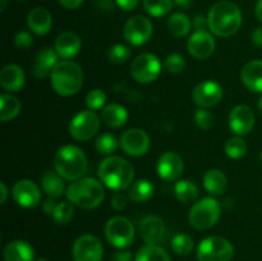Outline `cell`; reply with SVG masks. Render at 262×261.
<instances>
[{
	"mask_svg": "<svg viewBox=\"0 0 262 261\" xmlns=\"http://www.w3.org/2000/svg\"><path fill=\"white\" fill-rule=\"evenodd\" d=\"M209 28L219 37H230L238 32L242 25V12L232 2H219L210 9Z\"/></svg>",
	"mask_w": 262,
	"mask_h": 261,
	"instance_id": "obj_1",
	"label": "cell"
},
{
	"mask_svg": "<svg viewBox=\"0 0 262 261\" xmlns=\"http://www.w3.org/2000/svg\"><path fill=\"white\" fill-rule=\"evenodd\" d=\"M99 178L102 184L113 191H123L132 186L135 168L120 156H107L99 165Z\"/></svg>",
	"mask_w": 262,
	"mask_h": 261,
	"instance_id": "obj_2",
	"label": "cell"
},
{
	"mask_svg": "<svg viewBox=\"0 0 262 261\" xmlns=\"http://www.w3.org/2000/svg\"><path fill=\"white\" fill-rule=\"evenodd\" d=\"M55 170L67 181H78L89 168L87 156L83 151L74 145H64L54 156Z\"/></svg>",
	"mask_w": 262,
	"mask_h": 261,
	"instance_id": "obj_3",
	"label": "cell"
},
{
	"mask_svg": "<svg viewBox=\"0 0 262 261\" xmlns=\"http://www.w3.org/2000/svg\"><path fill=\"white\" fill-rule=\"evenodd\" d=\"M66 196L76 206L83 210H91L104 201L105 189L96 179L81 178L67 187Z\"/></svg>",
	"mask_w": 262,
	"mask_h": 261,
	"instance_id": "obj_4",
	"label": "cell"
},
{
	"mask_svg": "<svg viewBox=\"0 0 262 261\" xmlns=\"http://www.w3.org/2000/svg\"><path fill=\"white\" fill-rule=\"evenodd\" d=\"M51 87L60 96L76 95L83 84V72L72 60H61L56 64L50 76Z\"/></svg>",
	"mask_w": 262,
	"mask_h": 261,
	"instance_id": "obj_5",
	"label": "cell"
},
{
	"mask_svg": "<svg viewBox=\"0 0 262 261\" xmlns=\"http://www.w3.org/2000/svg\"><path fill=\"white\" fill-rule=\"evenodd\" d=\"M222 206L212 197H205L194 202L189 211L188 220L192 228L197 230H207L214 227L220 219Z\"/></svg>",
	"mask_w": 262,
	"mask_h": 261,
	"instance_id": "obj_6",
	"label": "cell"
},
{
	"mask_svg": "<svg viewBox=\"0 0 262 261\" xmlns=\"http://www.w3.org/2000/svg\"><path fill=\"white\" fill-rule=\"evenodd\" d=\"M234 248L232 243L223 237H207L197 247L199 261H232Z\"/></svg>",
	"mask_w": 262,
	"mask_h": 261,
	"instance_id": "obj_7",
	"label": "cell"
},
{
	"mask_svg": "<svg viewBox=\"0 0 262 261\" xmlns=\"http://www.w3.org/2000/svg\"><path fill=\"white\" fill-rule=\"evenodd\" d=\"M105 237L107 242L117 248H125L135 240V227L125 216H114L105 224Z\"/></svg>",
	"mask_w": 262,
	"mask_h": 261,
	"instance_id": "obj_8",
	"label": "cell"
},
{
	"mask_svg": "<svg viewBox=\"0 0 262 261\" xmlns=\"http://www.w3.org/2000/svg\"><path fill=\"white\" fill-rule=\"evenodd\" d=\"M100 123V118L94 110H83L71 120L69 133L77 141H89L99 132Z\"/></svg>",
	"mask_w": 262,
	"mask_h": 261,
	"instance_id": "obj_9",
	"label": "cell"
},
{
	"mask_svg": "<svg viewBox=\"0 0 262 261\" xmlns=\"http://www.w3.org/2000/svg\"><path fill=\"white\" fill-rule=\"evenodd\" d=\"M160 59L150 53L138 55L130 66V74L138 83H151L160 76Z\"/></svg>",
	"mask_w": 262,
	"mask_h": 261,
	"instance_id": "obj_10",
	"label": "cell"
},
{
	"mask_svg": "<svg viewBox=\"0 0 262 261\" xmlns=\"http://www.w3.org/2000/svg\"><path fill=\"white\" fill-rule=\"evenodd\" d=\"M152 25L150 19L143 15H135L125 22L123 36L132 46H141L147 42L152 36Z\"/></svg>",
	"mask_w": 262,
	"mask_h": 261,
	"instance_id": "obj_11",
	"label": "cell"
},
{
	"mask_svg": "<svg viewBox=\"0 0 262 261\" xmlns=\"http://www.w3.org/2000/svg\"><path fill=\"white\" fill-rule=\"evenodd\" d=\"M72 255L74 261H101L104 248L99 238L92 234H83L74 242Z\"/></svg>",
	"mask_w": 262,
	"mask_h": 261,
	"instance_id": "obj_12",
	"label": "cell"
},
{
	"mask_svg": "<svg viewBox=\"0 0 262 261\" xmlns=\"http://www.w3.org/2000/svg\"><path fill=\"white\" fill-rule=\"evenodd\" d=\"M120 147L129 156H142L150 150L151 141L147 133L140 128H130L120 136Z\"/></svg>",
	"mask_w": 262,
	"mask_h": 261,
	"instance_id": "obj_13",
	"label": "cell"
},
{
	"mask_svg": "<svg viewBox=\"0 0 262 261\" xmlns=\"http://www.w3.org/2000/svg\"><path fill=\"white\" fill-rule=\"evenodd\" d=\"M223 89L217 82L207 79L197 84L192 91V100L200 107H212L223 99Z\"/></svg>",
	"mask_w": 262,
	"mask_h": 261,
	"instance_id": "obj_14",
	"label": "cell"
},
{
	"mask_svg": "<svg viewBox=\"0 0 262 261\" xmlns=\"http://www.w3.org/2000/svg\"><path fill=\"white\" fill-rule=\"evenodd\" d=\"M187 48L194 59L205 60L214 54L216 42L209 31H194L188 38Z\"/></svg>",
	"mask_w": 262,
	"mask_h": 261,
	"instance_id": "obj_15",
	"label": "cell"
},
{
	"mask_svg": "<svg viewBox=\"0 0 262 261\" xmlns=\"http://www.w3.org/2000/svg\"><path fill=\"white\" fill-rule=\"evenodd\" d=\"M13 199L19 206L31 209L36 207L41 201V191L35 182L30 179H20L13 187Z\"/></svg>",
	"mask_w": 262,
	"mask_h": 261,
	"instance_id": "obj_16",
	"label": "cell"
},
{
	"mask_svg": "<svg viewBox=\"0 0 262 261\" xmlns=\"http://www.w3.org/2000/svg\"><path fill=\"white\" fill-rule=\"evenodd\" d=\"M184 170V161L179 154L168 151L158 161V173L166 182H178Z\"/></svg>",
	"mask_w": 262,
	"mask_h": 261,
	"instance_id": "obj_17",
	"label": "cell"
},
{
	"mask_svg": "<svg viewBox=\"0 0 262 261\" xmlns=\"http://www.w3.org/2000/svg\"><path fill=\"white\" fill-rule=\"evenodd\" d=\"M255 113L247 105H237L229 115V127L234 135L247 136L255 125Z\"/></svg>",
	"mask_w": 262,
	"mask_h": 261,
	"instance_id": "obj_18",
	"label": "cell"
},
{
	"mask_svg": "<svg viewBox=\"0 0 262 261\" xmlns=\"http://www.w3.org/2000/svg\"><path fill=\"white\" fill-rule=\"evenodd\" d=\"M58 53L55 49L43 48L36 54L35 60H33L32 67V74L38 79L46 78V77L51 76L54 68L56 67L58 61Z\"/></svg>",
	"mask_w": 262,
	"mask_h": 261,
	"instance_id": "obj_19",
	"label": "cell"
},
{
	"mask_svg": "<svg viewBox=\"0 0 262 261\" xmlns=\"http://www.w3.org/2000/svg\"><path fill=\"white\" fill-rule=\"evenodd\" d=\"M165 233V225L158 215H147L140 223L141 238L147 245H158L161 242Z\"/></svg>",
	"mask_w": 262,
	"mask_h": 261,
	"instance_id": "obj_20",
	"label": "cell"
},
{
	"mask_svg": "<svg viewBox=\"0 0 262 261\" xmlns=\"http://www.w3.org/2000/svg\"><path fill=\"white\" fill-rule=\"evenodd\" d=\"M81 38L76 32H72V31L60 33L55 41V51L58 53L59 58L66 59V60L74 58L81 50Z\"/></svg>",
	"mask_w": 262,
	"mask_h": 261,
	"instance_id": "obj_21",
	"label": "cell"
},
{
	"mask_svg": "<svg viewBox=\"0 0 262 261\" xmlns=\"http://www.w3.org/2000/svg\"><path fill=\"white\" fill-rule=\"evenodd\" d=\"M25 72L17 64H7L0 72V84L8 92H18L25 86Z\"/></svg>",
	"mask_w": 262,
	"mask_h": 261,
	"instance_id": "obj_22",
	"label": "cell"
},
{
	"mask_svg": "<svg viewBox=\"0 0 262 261\" xmlns=\"http://www.w3.org/2000/svg\"><path fill=\"white\" fill-rule=\"evenodd\" d=\"M27 26L36 35H46L53 26L51 13L42 7L33 8L27 15Z\"/></svg>",
	"mask_w": 262,
	"mask_h": 261,
	"instance_id": "obj_23",
	"label": "cell"
},
{
	"mask_svg": "<svg viewBox=\"0 0 262 261\" xmlns=\"http://www.w3.org/2000/svg\"><path fill=\"white\" fill-rule=\"evenodd\" d=\"M243 84L252 92H262V60H251L242 68Z\"/></svg>",
	"mask_w": 262,
	"mask_h": 261,
	"instance_id": "obj_24",
	"label": "cell"
},
{
	"mask_svg": "<svg viewBox=\"0 0 262 261\" xmlns=\"http://www.w3.org/2000/svg\"><path fill=\"white\" fill-rule=\"evenodd\" d=\"M33 257H35L33 247L26 241H12L4 248L5 261H33Z\"/></svg>",
	"mask_w": 262,
	"mask_h": 261,
	"instance_id": "obj_25",
	"label": "cell"
},
{
	"mask_svg": "<svg viewBox=\"0 0 262 261\" xmlns=\"http://www.w3.org/2000/svg\"><path fill=\"white\" fill-rule=\"evenodd\" d=\"M41 187L51 199H58L67 191L64 178L56 170H46L41 176Z\"/></svg>",
	"mask_w": 262,
	"mask_h": 261,
	"instance_id": "obj_26",
	"label": "cell"
},
{
	"mask_svg": "<svg viewBox=\"0 0 262 261\" xmlns=\"http://www.w3.org/2000/svg\"><path fill=\"white\" fill-rule=\"evenodd\" d=\"M101 119L109 128H120L127 123L128 112L119 104H109L102 107Z\"/></svg>",
	"mask_w": 262,
	"mask_h": 261,
	"instance_id": "obj_27",
	"label": "cell"
},
{
	"mask_svg": "<svg viewBox=\"0 0 262 261\" xmlns=\"http://www.w3.org/2000/svg\"><path fill=\"white\" fill-rule=\"evenodd\" d=\"M204 187L212 196H220L228 187L227 176L219 169H210L204 176Z\"/></svg>",
	"mask_w": 262,
	"mask_h": 261,
	"instance_id": "obj_28",
	"label": "cell"
},
{
	"mask_svg": "<svg viewBox=\"0 0 262 261\" xmlns=\"http://www.w3.org/2000/svg\"><path fill=\"white\" fill-rule=\"evenodd\" d=\"M174 194L177 200L183 204H193L199 199V187L191 179H179L174 186Z\"/></svg>",
	"mask_w": 262,
	"mask_h": 261,
	"instance_id": "obj_29",
	"label": "cell"
},
{
	"mask_svg": "<svg viewBox=\"0 0 262 261\" xmlns=\"http://www.w3.org/2000/svg\"><path fill=\"white\" fill-rule=\"evenodd\" d=\"M154 192H155V187L151 183V181H148V179H138V181L132 183L129 192H128V196L133 202L141 204V202L148 201L154 196Z\"/></svg>",
	"mask_w": 262,
	"mask_h": 261,
	"instance_id": "obj_30",
	"label": "cell"
},
{
	"mask_svg": "<svg viewBox=\"0 0 262 261\" xmlns=\"http://www.w3.org/2000/svg\"><path fill=\"white\" fill-rule=\"evenodd\" d=\"M22 109V104L17 97L3 94L0 96V119L2 122H9L14 119Z\"/></svg>",
	"mask_w": 262,
	"mask_h": 261,
	"instance_id": "obj_31",
	"label": "cell"
},
{
	"mask_svg": "<svg viewBox=\"0 0 262 261\" xmlns=\"http://www.w3.org/2000/svg\"><path fill=\"white\" fill-rule=\"evenodd\" d=\"M192 27V22L183 13H174L168 19L169 32L176 37H184L189 33Z\"/></svg>",
	"mask_w": 262,
	"mask_h": 261,
	"instance_id": "obj_32",
	"label": "cell"
},
{
	"mask_svg": "<svg viewBox=\"0 0 262 261\" xmlns=\"http://www.w3.org/2000/svg\"><path fill=\"white\" fill-rule=\"evenodd\" d=\"M135 261H171L168 252L158 245H146L136 255Z\"/></svg>",
	"mask_w": 262,
	"mask_h": 261,
	"instance_id": "obj_33",
	"label": "cell"
},
{
	"mask_svg": "<svg viewBox=\"0 0 262 261\" xmlns=\"http://www.w3.org/2000/svg\"><path fill=\"white\" fill-rule=\"evenodd\" d=\"M120 142L113 133H102V135H100L99 137L96 138V141H95L96 151L105 156H112L113 154L117 151Z\"/></svg>",
	"mask_w": 262,
	"mask_h": 261,
	"instance_id": "obj_34",
	"label": "cell"
},
{
	"mask_svg": "<svg viewBox=\"0 0 262 261\" xmlns=\"http://www.w3.org/2000/svg\"><path fill=\"white\" fill-rule=\"evenodd\" d=\"M54 222L59 225H67L71 223L74 216V204H72L69 200L61 201L56 205V209L54 214L51 215Z\"/></svg>",
	"mask_w": 262,
	"mask_h": 261,
	"instance_id": "obj_35",
	"label": "cell"
},
{
	"mask_svg": "<svg viewBox=\"0 0 262 261\" xmlns=\"http://www.w3.org/2000/svg\"><path fill=\"white\" fill-rule=\"evenodd\" d=\"M143 7L152 17H163L171 10L173 0H143Z\"/></svg>",
	"mask_w": 262,
	"mask_h": 261,
	"instance_id": "obj_36",
	"label": "cell"
},
{
	"mask_svg": "<svg viewBox=\"0 0 262 261\" xmlns=\"http://www.w3.org/2000/svg\"><path fill=\"white\" fill-rule=\"evenodd\" d=\"M225 154L229 156L230 159H242L243 156L247 153V143L243 138H241L239 136L238 137H232L227 141L224 146Z\"/></svg>",
	"mask_w": 262,
	"mask_h": 261,
	"instance_id": "obj_37",
	"label": "cell"
},
{
	"mask_svg": "<svg viewBox=\"0 0 262 261\" xmlns=\"http://www.w3.org/2000/svg\"><path fill=\"white\" fill-rule=\"evenodd\" d=\"M171 248H173V251L177 253V255L187 256L193 251L194 248L193 240H192L188 234L178 233L177 235H174L173 241H171Z\"/></svg>",
	"mask_w": 262,
	"mask_h": 261,
	"instance_id": "obj_38",
	"label": "cell"
},
{
	"mask_svg": "<svg viewBox=\"0 0 262 261\" xmlns=\"http://www.w3.org/2000/svg\"><path fill=\"white\" fill-rule=\"evenodd\" d=\"M129 56L130 49L123 44H115V45L110 46L109 51H107V58L114 64L125 63L129 59Z\"/></svg>",
	"mask_w": 262,
	"mask_h": 261,
	"instance_id": "obj_39",
	"label": "cell"
},
{
	"mask_svg": "<svg viewBox=\"0 0 262 261\" xmlns=\"http://www.w3.org/2000/svg\"><path fill=\"white\" fill-rule=\"evenodd\" d=\"M106 101V95L102 90L94 89L87 94L86 96V105L90 110H99L101 109Z\"/></svg>",
	"mask_w": 262,
	"mask_h": 261,
	"instance_id": "obj_40",
	"label": "cell"
},
{
	"mask_svg": "<svg viewBox=\"0 0 262 261\" xmlns=\"http://www.w3.org/2000/svg\"><path fill=\"white\" fill-rule=\"evenodd\" d=\"M164 66H165V69L169 73L178 74L181 72H183V69L186 68V60H184V58L181 54L174 53L166 56L165 61H164Z\"/></svg>",
	"mask_w": 262,
	"mask_h": 261,
	"instance_id": "obj_41",
	"label": "cell"
},
{
	"mask_svg": "<svg viewBox=\"0 0 262 261\" xmlns=\"http://www.w3.org/2000/svg\"><path fill=\"white\" fill-rule=\"evenodd\" d=\"M194 122H196V124L201 129L210 130L215 125V118L209 110H206L205 107H201V109H199L194 113Z\"/></svg>",
	"mask_w": 262,
	"mask_h": 261,
	"instance_id": "obj_42",
	"label": "cell"
},
{
	"mask_svg": "<svg viewBox=\"0 0 262 261\" xmlns=\"http://www.w3.org/2000/svg\"><path fill=\"white\" fill-rule=\"evenodd\" d=\"M33 44V38L32 36L30 35L26 31H20L15 35L14 37V45L17 46L18 49H22V50H26V49L31 48Z\"/></svg>",
	"mask_w": 262,
	"mask_h": 261,
	"instance_id": "obj_43",
	"label": "cell"
},
{
	"mask_svg": "<svg viewBox=\"0 0 262 261\" xmlns=\"http://www.w3.org/2000/svg\"><path fill=\"white\" fill-rule=\"evenodd\" d=\"M112 206L115 210H123L127 206V196L122 191H115L112 196Z\"/></svg>",
	"mask_w": 262,
	"mask_h": 261,
	"instance_id": "obj_44",
	"label": "cell"
},
{
	"mask_svg": "<svg viewBox=\"0 0 262 261\" xmlns=\"http://www.w3.org/2000/svg\"><path fill=\"white\" fill-rule=\"evenodd\" d=\"M192 25H193L194 30L196 31H207L206 28H209V20H207V18L205 17V15L197 14L196 17L193 18Z\"/></svg>",
	"mask_w": 262,
	"mask_h": 261,
	"instance_id": "obj_45",
	"label": "cell"
},
{
	"mask_svg": "<svg viewBox=\"0 0 262 261\" xmlns=\"http://www.w3.org/2000/svg\"><path fill=\"white\" fill-rule=\"evenodd\" d=\"M140 0H117V4L120 9L125 10V12H129L133 10L138 5Z\"/></svg>",
	"mask_w": 262,
	"mask_h": 261,
	"instance_id": "obj_46",
	"label": "cell"
},
{
	"mask_svg": "<svg viewBox=\"0 0 262 261\" xmlns=\"http://www.w3.org/2000/svg\"><path fill=\"white\" fill-rule=\"evenodd\" d=\"M110 261H133V256L129 251H119L113 255Z\"/></svg>",
	"mask_w": 262,
	"mask_h": 261,
	"instance_id": "obj_47",
	"label": "cell"
},
{
	"mask_svg": "<svg viewBox=\"0 0 262 261\" xmlns=\"http://www.w3.org/2000/svg\"><path fill=\"white\" fill-rule=\"evenodd\" d=\"M56 202H55V200L54 199H48V200H45V201L42 202V210H43V212H45V214H48V215H53L54 214V211H55V209H56Z\"/></svg>",
	"mask_w": 262,
	"mask_h": 261,
	"instance_id": "obj_48",
	"label": "cell"
},
{
	"mask_svg": "<svg viewBox=\"0 0 262 261\" xmlns=\"http://www.w3.org/2000/svg\"><path fill=\"white\" fill-rule=\"evenodd\" d=\"M59 3L67 9H76L83 3V0H59Z\"/></svg>",
	"mask_w": 262,
	"mask_h": 261,
	"instance_id": "obj_49",
	"label": "cell"
},
{
	"mask_svg": "<svg viewBox=\"0 0 262 261\" xmlns=\"http://www.w3.org/2000/svg\"><path fill=\"white\" fill-rule=\"evenodd\" d=\"M252 41L255 45L262 48V27H257L252 32Z\"/></svg>",
	"mask_w": 262,
	"mask_h": 261,
	"instance_id": "obj_50",
	"label": "cell"
},
{
	"mask_svg": "<svg viewBox=\"0 0 262 261\" xmlns=\"http://www.w3.org/2000/svg\"><path fill=\"white\" fill-rule=\"evenodd\" d=\"M177 7L182 8V9H188L192 5V0H174Z\"/></svg>",
	"mask_w": 262,
	"mask_h": 261,
	"instance_id": "obj_51",
	"label": "cell"
},
{
	"mask_svg": "<svg viewBox=\"0 0 262 261\" xmlns=\"http://www.w3.org/2000/svg\"><path fill=\"white\" fill-rule=\"evenodd\" d=\"M0 189H2V199H0V204H5V201H7V197H8V188H7V186H5L4 182H2V183H0Z\"/></svg>",
	"mask_w": 262,
	"mask_h": 261,
	"instance_id": "obj_52",
	"label": "cell"
},
{
	"mask_svg": "<svg viewBox=\"0 0 262 261\" xmlns=\"http://www.w3.org/2000/svg\"><path fill=\"white\" fill-rule=\"evenodd\" d=\"M255 13H256V17H257V19L262 23V0H258L257 4H256Z\"/></svg>",
	"mask_w": 262,
	"mask_h": 261,
	"instance_id": "obj_53",
	"label": "cell"
},
{
	"mask_svg": "<svg viewBox=\"0 0 262 261\" xmlns=\"http://www.w3.org/2000/svg\"><path fill=\"white\" fill-rule=\"evenodd\" d=\"M7 4L8 0H2V5H0V10H2V12H4L5 8H7Z\"/></svg>",
	"mask_w": 262,
	"mask_h": 261,
	"instance_id": "obj_54",
	"label": "cell"
},
{
	"mask_svg": "<svg viewBox=\"0 0 262 261\" xmlns=\"http://www.w3.org/2000/svg\"><path fill=\"white\" fill-rule=\"evenodd\" d=\"M258 110H260V113L262 114V96H261V99L258 100Z\"/></svg>",
	"mask_w": 262,
	"mask_h": 261,
	"instance_id": "obj_55",
	"label": "cell"
},
{
	"mask_svg": "<svg viewBox=\"0 0 262 261\" xmlns=\"http://www.w3.org/2000/svg\"><path fill=\"white\" fill-rule=\"evenodd\" d=\"M33 261H49V260H48V258L40 257V258H36V260H33Z\"/></svg>",
	"mask_w": 262,
	"mask_h": 261,
	"instance_id": "obj_56",
	"label": "cell"
},
{
	"mask_svg": "<svg viewBox=\"0 0 262 261\" xmlns=\"http://www.w3.org/2000/svg\"><path fill=\"white\" fill-rule=\"evenodd\" d=\"M258 159H260V163L262 164V151H261V154H260V156H258Z\"/></svg>",
	"mask_w": 262,
	"mask_h": 261,
	"instance_id": "obj_57",
	"label": "cell"
}]
</instances>
